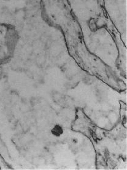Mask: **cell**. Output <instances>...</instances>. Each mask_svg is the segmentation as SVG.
Returning a JSON list of instances; mask_svg holds the SVG:
<instances>
[{
	"label": "cell",
	"instance_id": "cell-1",
	"mask_svg": "<svg viewBox=\"0 0 127 170\" xmlns=\"http://www.w3.org/2000/svg\"><path fill=\"white\" fill-rule=\"evenodd\" d=\"M63 129H62V128H61L60 125H56V126H55V127L52 130V134L56 136H60V135L63 133Z\"/></svg>",
	"mask_w": 127,
	"mask_h": 170
}]
</instances>
